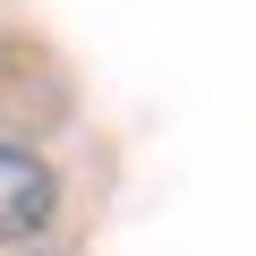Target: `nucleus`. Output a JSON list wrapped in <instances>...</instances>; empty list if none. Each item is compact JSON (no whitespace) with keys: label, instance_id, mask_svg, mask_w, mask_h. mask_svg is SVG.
I'll return each instance as SVG.
<instances>
[{"label":"nucleus","instance_id":"obj_1","mask_svg":"<svg viewBox=\"0 0 256 256\" xmlns=\"http://www.w3.org/2000/svg\"><path fill=\"white\" fill-rule=\"evenodd\" d=\"M52 205H60L52 171H43V162H34L26 146H0V248L34 239V230L52 222Z\"/></svg>","mask_w":256,"mask_h":256}]
</instances>
